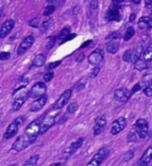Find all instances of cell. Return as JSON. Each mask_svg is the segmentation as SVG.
<instances>
[{
	"label": "cell",
	"mask_w": 152,
	"mask_h": 166,
	"mask_svg": "<svg viewBox=\"0 0 152 166\" xmlns=\"http://www.w3.org/2000/svg\"><path fill=\"white\" fill-rule=\"evenodd\" d=\"M40 121L37 119V120L33 121L31 123L24 132V134L28 136L31 139L32 141H35L37 140V137L39 134V131H40Z\"/></svg>",
	"instance_id": "277c9868"
},
{
	"label": "cell",
	"mask_w": 152,
	"mask_h": 166,
	"mask_svg": "<svg viewBox=\"0 0 152 166\" xmlns=\"http://www.w3.org/2000/svg\"><path fill=\"white\" fill-rule=\"evenodd\" d=\"M138 27L141 30H149L152 28V18L150 17H142L139 20Z\"/></svg>",
	"instance_id": "d6986e66"
},
{
	"label": "cell",
	"mask_w": 152,
	"mask_h": 166,
	"mask_svg": "<svg viewBox=\"0 0 152 166\" xmlns=\"http://www.w3.org/2000/svg\"><path fill=\"white\" fill-rule=\"evenodd\" d=\"M109 149L108 148H101L99 151H98V153L92 157L91 161L87 164L88 165H94V166H98L100 165L105 159L108 157V156H109Z\"/></svg>",
	"instance_id": "5b68a950"
},
{
	"label": "cell",
	"mask_w": 152,
	"mask_h": 166,
	"mask_svg": "<svg viewBox=\"0 0 152 166\" xmlns=\"http://www.w3.org/2000/svg\"><path fill=\"white\" fill-rule=\"evenodd\" d=\"M120 1L121 0H112V2H113V4H114L115 6H118L120 4Z\"/></svg>",
	"instance_id": "681fc988"
},
{
	"label": "cell",
	"mask_w": 152,
	"mask_h": 166,
	"mask_svg": "<svg viewBox=\"0 0 152 166\" xmlns=\"http://www.w3.org/2000/svg\"><path fill=\"white\" fill-rule=\"evenodd\" d=\"M134 4H140V2H141V0H132Z\"/></svg>",
	"instance_id": "816d5d0a"
},
{
	"label": "cell",
	"mask_w": 152,
	"mask_h": 166,
	"mask_svg": "<svg viewBox=\"0 0 152 166\" xmlns=\"http://www.w3.org/2000/svg\"><path fill=\"white\" fill-rule=\"evenodd\" d=\"M38 159H39V156L38 155H34V156H31V158L24 164V165H35L38 163Z\"/></svg>",
	"instance_id": "f1b7e54d"
},
{
	"label": "cell",
	"mask_w": 152,
	"mask_h": 166,
	"mask_svg": "<svg viewBox=\"0 0 152 166\" xmlns=\"http://www.w3.org/2000/svg\"><path fill=\"white\" fill-rule=\"evenodd\" d=\"M28 97H29V92L26 91L25 87H21L20 89L16 91L14 95V102H13L14 111H18L23 107Z\"/></svg>",
	"instance_id": "6da1fadb"
},
{
	"label": "cell",
	"mask_w": 152,
	"mask_h": 166,
	"mask_svg": "<svg viewBox=\"0 0 152 166\" xmlns=\"http://www.w3.org/2000/svg\"><path fill=\"white\" fill-rule=\"evenodd\" d=\"M35 42V38L33 36H29L23 40V42L21 43V45L19 46L17 53L18 55H23V53H26L30 48L31 47V45H33V43Z\"/></svg>",
	"instance_id": "30bf717a"
},
{
	"label": "cell",
	"mask_w": 152,
	"mask_h": 166,
	"mask_svg": "<svg viewBox=\"0 0 152 166\" xmlns=\"http://www.w3.org/2000/svg\"><path fill=\"white\" fill-rule=\"evenodd\" d=\"M78 12H79V7H78V6H76V7L73 9V14H76Z\"/></svg>",
	"instance_id": "c3c4849f"
},
{
	"label": "cell",
	"mask_w": 152,
	"mask_h": 166,
	"mask_svg": "<svg viewBox=\"0 0 152 166\" xmlns=\"http://www.w3.org/2000/svg\"><path fill=\"white\" fill-rule=\"evenodd\" d=\"M53 165H61V164H59V163H57V164H53Z\"/></svg>",
	"instance_id": "f5cc1de1"
},
{
	"label": "cell",
	"mask_w": 152,
	"mask_h": 166,
	"mask_svg": "<svg viewBox=\"0 0 152 166\" xmlns=\"http://www.w3.org/2000/svg\"><path fill=\"white\" fill-rule=\"evenodd\" d=\"M90 6H91V8H92V9H96V8L98 7V1H97V0H92Z\"/></svg>",
	"instance_id": "b9f144b4"
},
{
	"label": "cell",
	"mask_w": 152,
	"mask_h": 166,
	"mask_svg": "<svg viewBox=\"0 0 152 166\" xmlns=\"http://www.w3.org/2000/svg\"><path fill=\"white\" fill-rule=\"evenodd\" d=\"M121 38V35L117 32H112L110 33L108 37H107V39H118V38Z\"/></svg>",
	"instance_id": "d590c367"
},
{
	"label": "cell",
	"mask_w": 152,
	"mask_h": 166,
	"mask_svg": "<svg viewBox=\"0 0 152 166\" xmlns=\"http://www.w3.org/2000/svg\"><path fill=\"white\" fill-rule=\"evenodd\" d=\"M1 14H2V10H0V16H1Z\"/></svg>",
	"instance_id": "11a10c76"
},
{
	"label": "cell",
	"mask_w": 152,
	"mask_h": 166,
	"mask_svg": "<svg viewBox=\"0 0 152 166\" xmlns=\"http://www.w3.org/2000/svg\"><path fill=\"white\" fill-rule=\"evenodd\" d=\"M84 54H80V56L76 58V60L80 62V61H82V60H83V59H84Z\"/></svg>",
	"instance_id": "bcb514c9"
},
{
	"label": "cell",
	"mask_w": 152,
	"mask_h": 166,
	"mask_svg": "<svg viewBox=\"0 0 152 166\" xmlns=\"http://www.w3.org/2000/svg\"><path fill=\"white\" fill-rule=\"evenodd\" d=\"M103 60V52L101 50H96L93 53H92L88 57V62L91 65H99Z\"/></svg>",
	"instance_id": "5bb4252c"
},
{
	"label": "cell",
	"mask_w": 152,
	"mask_h": 166,
	"mask_svg": "<svg viewBox=\"0 0 152 166\" xmlns=\"http://www.w3.org/2000/svg\"><path fill=\"white\" fill-rule=\"evenodd\" d=\"M14 24H15L14 21L12 19H9L3 23V25L0 29V38H6L11 32V30H13V28L14 27Z\"/></svg>",
	"instance_id": "7c38bea8"
},
{
	"label": "cell",
	"mask_w": 152,
	"mask_h": 166,
	"mask_svg": "<svg viewBox=\"0 0 152 166\" xmlns=\"http://www.w3.org/2000/svg\"><path fill=\"white\" fill-rule=\"evenodd\" d=\"M55 123V116L54 115H46L40 123V131L39 134H44L46 132L51 128Z\"/></svg>",
	"instance_id": "9c48e42d"
},
{
	"label": "cell",
	"mask_w": 152,
	"mask_h": 166,
	"mask_svg": "<svg viewBox=\"0 0 152 166\" xmlns=\"http://www.w3.org/2000/svg\"><path fill=\"white\" fill-rule=\"evenodd\" d=\"M134 129L136 131V133L138 136L142 139H143L146 137L147 133H148V130H149V126H148V122L144 119H139L136 121L135 125H134Z\"/></svg>",
	"instance_id": "ba28073f"
},
{
	"label": "cell",
	"mask_w": 152,
	"mask_h": 166,
	"mask_svg": "<svg viewBox=\"0 0 152 166\" xmlns=\"http://www.w3.org/2000/svg\"><path fill=\"white\" fill-rule=\"evenodd\" d=\"M69 31H70L69 28H64L63 30H61V31L59 33V35H58V37L56 38V40H62V41H63V40L68 36ZM62 41H61V42H62Z\"/></svg>",
	"instance_id": "d4e9b609"
},
{
	"label": "cell",
	"mask_w": 152,
	"mask_h": 166,
	"mask_svg": "<svg viewBox=\"0 0 152 166\" xmlns=\"http://www.w3.org/2000/svg\"><path fill=\"white\" fill-rule=\"evenodd\" d=\"M134 66H135V68L137 70H144L146 68H148V64H147V61H145L144 60H138L134 62Z\"/></svg>",
	"instance_id": "cb8c5ba5"
},
{
	"label": "cell",
	"mask_w": 152,
	"mask_h": 166,
	"mask_svg": "<svg viewBox=\"0 0 152 166\" xmlns=\"http://www.w3.org/2000/svg\"><path fill=\"white\" fill-rule=\"evenodd\" d=\"M142 83L144 87H149L152 84V75L151 74H148L143 76L142 80Z\"/></svg>",
	"instance_id": "484cf974"
},
{
	"label": "cell",
	"mask_w": 152,
	"mask_h": 166,
	"mask_svg": "<svg viewBox=\"0 0 152 166\" xmlns=\"http://www.w3.org/2000/svg\"><path fill=\"white\" fill-rule=\"evenodd\" d=\"M54 11H55V6H52V5H50V6H46V9H45L44 15H45V16H50L52 14L54 13Z\"/></svg>",
	"instance_id": "1f68e13d"
},
{
	"label": "cell",
	"mask_w": 152,
	"mask_h": 166,
	"mask_svg": "<svg viewBox=\"0 0 152 166\" xmlns=\"http://www.w3.org/2000/svg\"><path fill=\"white\" fill-rule=\"evenodd\" d=\"M131 55H132V51H130V50L126 51L123 55V60L125 61H129L131 60Z\"/></svg>",
	"instance_id": "f35d334b"
},
{
	"label": "cell",
	"mask_w": 152,
	"mask_h": 166,
	"mask_svg": "<svg viewBox=\"0 0 152 166\" xmlns=\"http://www.w3.org/2000/svg\"><path fill=\"white\" fill-rule=\"evenodd\" d=\"M131 96V92L125 88H120L115 91L114 97L117 100L121 101V102H125L129 99Z\"/></svg>",
	"instance_id": "4fadbf2b"
},
{
	"label": "cell",
	"mask_w": 152,
	"mask_h": 166,
	"mask_svg": "<svg viewBox=\"0 0 152 166\" xmlns=\"http://www.w3.org/2000/svg\"><path fill=\"white\" fill-rule=\"evenodd\" d=\"M141 89V85L140 84H135L134 86V88H133V90H132V92H131V94H133V93H134L135 91H139Z\"/></svg>",
	"instance_id": "f6af8a7d"
},
{
	"label": "cell",
	"mask_w": 152,
	"mask_h": 166,
	"mask_svg": "<svg viewBox=\"0 0 152 166\" xmlns=\"http://www.w3.org/2000/svg\"><path fill=\"white\" fill-rule=\"evenodd\" d=\"M99 71H100L99 67H95V68H94L93 69H92V70L91 75H90V77H91V78H93V77H95L96 75H98Z\"/></svg>",
	"instance_id": "ab89813d"
},
{
	"label": "cell",
	"mask_w": 152,
	"mask_h": 166,
	"mask_svg": "<svg viewBox=\"0 0 152 166\" xmlns=\"http://www.w3.org/2000/svg\"><path fill=\"white\" fill-rule=\"evenodd\" d=\"M106 118L104 115L99 116L95 121V125H94V135H99L102 132V131L106 127Z\"/></svg>",
	"instance_id": "2e32d148"
},
{
	"label": "cell",
	"mask_w": 152,
	"mask_h": 166,
	"mask_svg": "<svg viewBox=\"0 0 152 166\" xmlns=\"http://www.w3.org/2000/svg\"><path fill=\"white\" fill-rule=\"evenodd\" d=\"M125 126H126V120L124 117H119L112 123L110 132H111V134L116 135V134L119 133L121 131H123Z\"/></svg>",
	"instance_id": "8fae6325"
},
{
	"label": "cell",
	"mask_w": 152,
	"mask_h": 166,
	"mask_svg": "<svg viewBox=\"0 0 152 166\" xmlns=\"http://www.w3.org/2000/svg\"><path fill=\"white\" fill-rule=\"evenodd\" d=\"M77 108H78V104L76 103V102H72L71 104H69L68 107V112L69 114H73L76 112V110H77Z\"/></svg>",
	"instance_id": "4dcf8cb0"
},
{
	"label": "cell",
	"mask_w": 152,
	"mask_h": 166,
	"mask_svg": "<svg viewBox=\"0 0 152 166\" xmlns=\"http://www.w3.org/2000/svg\"><path fill=\"white\" fill-rule=\"evenodd\" d=\"M143 92L146 96L148 97H152V88H150V87H146L144 90H143Z\"/></svg>",
	"instance_id": "60d3db41"
},
{
	"label": "cell",
	"mask_w": 152,
	"mask_h": 166,
	"mask_svg": "<svg viewBox=\"0 0 152 166\" xmlns=\"http://www.w3.org/2000/svg\"><path fill=\"white\" fill-rule=\"evenodd\" d=\"M134 33H135L134 29L133 27H129V28L127 29V30H126L125 34L124 40H125V41H128V40H130V39L132 38V37H134Z\"/></svg>",
	"instance_id": "83f0119b"
},
{
	"label": "cell",
	"mask_w": 152,
	"mask_h": 166,
	"mask_svg": "<svg viewBox=\"0 0 152 166\" xmlns=\"http://www.w3.org/2000/svg\"><path fill=\"white\" fill-rule=\"evenodd\" d=\"M143 60L145 61H151L152 60V47H148L143 52Z\"/></svg>",
	"instance_id": "4316f807"
},
{
	"label": "cell",
	"mask_w": 152,
	"mask_h": 166,
	"mask_svg": "<svg viewBox=\"0 0 152 166\" xmlns=\"http://www.w3.org/2000/svg\"><path fill=\"white\" fill-rule=\"evenodd\" d=\"M136 140V136L134 133H130L128 135V141H135Z\"/></svg>",
	"instance_id": "7bdbcfd3"
},
{
	"label": "cell",
	"mask_w": 152,
	"mask_h": 166,
	"mask_svg": "<svg viewBox=\"0 0 152 166\" xmlns=\"http://www.w3.org/2000/svg\"><path fill=\"white\" fill-rule=\"evenodd\" d=\"M46 86L45 83L38 82L31 87V91H29V96L32 99H38L46 94Z\"/></svg>",
	"instance_id": "8992f818"
},
{
	"label": "cell",
	"mask_w": 152,
	"mask_h": 166,
	"mask_svg": "<svg viewBox=\"0 0 152 166\" xmlns=\"http://www.w3.org/2000/svg\"><path fill=\"white\" fill-rule=\"evenodd\" d=\"M46 100H47V95L44 94L43 96L38 98L36 99L31 106V112H38L39 110H41L43 108V107L46 105Z\"/></svg>",
	"instance_id": "9a60e30c"
},
{
	"label": "cell",
	"mask_w": 152,
	"mask_h": 166,
	"mask_svg": "<svg viewBox=\"0 0 152 166\" xmlns=\"http://www.w3.org/2000/svg\"><path fill=\"white\" fill-rule=\"evenodd\" d=\"M134 19H135V14H133L130 15L129 22H134Z\"/></svg>",
	"instance_id": "7dc6e473"
},
{
	"label": "cell",
	"mask_w": 152,
	"mask_h": 166,
	"mask_svg": "<svg viewBox=\"0 0 152 166\" xmlns=\"http://www.w3.org/2000/svg\"><path fill=\"white\" fill-rule=\"evenodd\" d=\"M11 54L8 52H2L0 53V60H7L10 59Z\"/></svg>",
	"instance_id": "e575fe53"
},
{
	"label": "cell",
	"mask_w": 152,
	"mask_h": 166,
	"mask_svg": "<svg viewBox=\"0 0 152 166\" xmlns=\"http://www.w3.org/2000/svg\"><path fill=\"white\" fill-rule=\"evenodd\" d=\"M32 143H34V141H32L28 136L23 134L20 137H18L15 141L13 143L12 149L16 152H21V151L24 150L26 148H28L29 146H31Z\"/></svg>",
	"instance_id": "3957f363"
},
{
	"label": "cell",
	"mask_w": 152,
	"mask_h": 166,
	"mask_svg": "<svg viewBox=\"0 0 152 166\" xmlns=\"http://www.w3.org/2000/svg\"><path fill=\"white\" fill-rule=\"evenodd\" d=\"M71 95H72V91L70 90V89L65 91L61 96H60V98L58 99L55 101V103L53 104V109L56 110V109H61V108H62L64 106L68 103V101L69 100Z\"/></svg>",
	"instance_id": "52a82bcc"
},
{
	"label": "cell",
	"mask_w": 152,
	"mask_h": 166,
	"mask_svg": "<svg viewBox=\"0 0 152 166\" xmlns=\"http://www.w3.org/2000/svg\"><path fill=\"white\" fill-rule=\"evenodd\" d=\"M56 43V38L54 37H50L47 40V43H46V48L47 49H52L53 47V45H55Z\"/></svg>",
	"instance_id": "d6a6232c"
},
{
	"label": "cell",
	"mask_w": 152,
	"mask_h": 166,
	"mask_svg": "<svg viewBox=\"0 0 152 166\" xmlns=\"http://www.w3.org/2000/svg\"><path fill=\"white\" fill-rule=\"evenodd\" d=\"M46 62V57L45 55L43 54H38L35 57V59L33 60V63H32V66L33 67H36V68H40L42 67Z\"/></svg>",
	"instance_id": "44dd1931"
},
{
	"label": "cell",
	"mask_w": 152,
	"mask_h": 166,
	"mask_svg": "<svg viewBox=\"0 0 152 166\" xmlns=\"http://www.w3.org/2000/svg\"><path fill=\"white\" fill-rule=\"evenodd\" d=\"M152 160V146L148 148L147 150L145 151L142 156L141 157L140 161L138 162L137 164L139 165H147Z\"/></svg>",
	"instance_id": "e0dca14e"
},
{
	"label": "cell",
	"mask_w": 152,
	"mask_h": 166,
	"mask_svg": "<svg viewBox=\"0 0 152 166\" xmlns=\"http://www.w3.org/2000/svg\"><path fill=\"white\" fill-rule=\"evenodd\" d=\"M61 60H58V61H53V62H51V63L47 64L46 68H47V69H51V68H56V67L60 66V65H61Z\"/></svg>",
	"instance_id": "836d02e7"
},
{
	"label": "cell",
	"mask_w": 152,
	"mask_h": 166,
	"mask_svg": "<svg viewBox=\"0 0 152 166\" xmlns=\"http://www.w3.org/2000/svg\"><path fill=\"white\" fill-rule=\"evenodd\" d=\"M29 25L32 27V28H38L39 26V19L38 18H34L33 20H31Z\"/></svg>",
	"instance_id": "8d00e7d4"
},
{
	"label": "cell",
	"mask_w": 152,
	"mask_h": 166,
	"mask_svg": "<svg viewBox=\"0 0 152 166\" xmlns=\"http://www.w3.org/2000/svg\"><path fill=\"white\" fill-rule=\"evenodd\" d=\"M119 49V44L114 42V41H111L109 43L107 44V50L108 52L110 53H116Z\"/></svg>",
	"instance_id": "7402d4cb"
},
{
	"label": "cell",
	"mask_w": 152,
	"mask_h": 166,
	"mask_svg": "<svg viewBox=\"0 0 152 166\" xmlns=\"http://www.w3.org/2000/svg\"><path fill=\"white\" fill-rule=\"evenodd\" d=\"M83 142H84V139H83V138H79V139L76 140L75 142H73V143L71 144V146H70L69 148H68V155H69V156L72 155L76 149H78L79 148H81Z\"/></svg>",
	"instance_id": "ffe728a7"
},
{
	"label": "cell",
	"mask_w": 152,
	"mask_h": 166,
	"mask_svg": "<svg viewBox=\"0 0 152 166\" xmlns=\"http://www.w3.org/2000/svg\"><path fill=\"white\" fill-rule=\"evenodd\" d=\"M25 121V117L23 115H21L19 117H17L14 122H13L9 126L8 128L6 129L5 134H4V138L6 139V140H9L11 138H13L14 136H15L18 132V130H19V127L23 124Z\"/></svg>",
	"instance_id": "7a4b0ae2"
},
{
	"label": "cell",
	"mask_w": 152,
	"mask_h": 166,
	"mask_svg": "<svg viewBox=\"0 0 152 166\" xmlns=\"http://www.w3.org/2000/svg\"><path fill=\"white\" fill-rule=\"evenodd\" d=\"M50 24H51V20H46L45 22H43V23L40 26V33L44 34L50 27Z\"/></svg>",
	"instance_id": "f546056e"
},
{
	"label": "cell",
	"mask_w": 152,
	"mask_h": 166,
	"mask_svg": "<svg viewBox=\"0 0 152 166\" xmlns=\"http://www.w3.org/2000/svg\"><path fill=\"white\" fill-rule=\"evenodd\" d=\"M44 80L46 81V82H50L52 79H53V73L52 72V71H50V72H47V73H46L45 75H44Z\"/></svg>",
	"instance_id": "74e56055"
},
{
	"label": "cell",
	"mask_w": 152,
	"mask_h": 166,
	"mask_svg": "<svg viewBox=\"0 0 152 166\" xmlns=\"http://www.w3.org/2000/svg\"><path fill=\"white\" fill-rule=\"evenodd\" d=\"M142 46L137 47L134 52H132L131 61H132L134 64V62H135L138 59H140V57H141V55H142Z\"/></svg>",
	"instance_id": "603a6c76"
},
{
	"label": "cell",
	"mask_w": 152,
	"mask_h": 166,
	"mask_svg": "<svg viewBox=\"0 0 152 166\" xmlns=\"http://www.w3.org/2000/svg\"><path fill=\"white\" fill-rule=\"evenodd\" d=\"M76 35V34H73V35H71V36H68L67 38H65L62 42H61V44H62V43H65V42H67V41H68V40H71V39H73V38H75Z\"/></svg>",
	"instance_id": "ee69618b"
},
{
	"label": "cell",
	"mask_w": 152,
	"mask_h": 166,
	"mask_svg": "<svg viewBox=\"0 0 152 166\" xmlns=\"http://www.w3.org/2000/svg\"><path fill=\"white\" fill-rule=\"evenodd\" d=\"M145 2H146V4H147L148 6L152 5V0H145Z\"/></svg>",
	"instance_id": "f907efd6"
},
{
	"label": "cell",
	"mask_w": 152,
	"mask_h": 166,
	"mask_svg": "<svg viewBox=\"0 0 152 166\" xmlns=\"http://www.w3.org/2000/svg\"><path fill=\"white\" fill-rule=\"evenodd\" d=\"M46 1H47L48 3H52V2H53V0H46Z\"/></svg>",
	"instance_id": "db71d44e"
},
{
	"label": "cell",
	"mask_w": 152,
	"mask_h": 166,
	"mask_svg": "<svg viewBox=\"0 0 152 166\" xmlns=\"http://www.w3.org/2000/svg\"><path fill=\"white\" fill-rule=\"evenodd\" d=\"M119 10L117 8V6H112L110 7L109 8L108 12H107L106 17L107 19L110 22L112 21H117L119 17Z\"/></svg>",
	"instance_id": "ac0fdd59"
}]
</instances>
